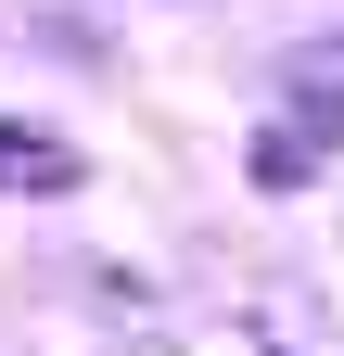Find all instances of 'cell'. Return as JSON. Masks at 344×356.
<instances>
[{
  "instance_id": "6da1fadb",
  "label": "cell",
  "mask_w": 344,
  "mask_h": 356,
  "mask_svg": "<svg viewBox=\"0 0 344 356\" xmlns=\"http://www.w3.org/2000/svg\"><path fill=\"white\" fill-rule=\"evenodd\" d=\"M0 191H77V153L52 140V127L0 115Z\"/></svg>"
},
{
  "instance_id": "7a4b0ae2",
  "label": "cell",
  "mask_w": 344,
  "mask_h": 356,
  "mask_svg": "<svg viewBox=\"0 0 344 356\" xmlns=\"http://www.w3.org/2000/svg\"><path fill=\"white\" fill-rule=\"evenodd\" d=\"M306 165H319V115H293V127H268V153H255V178L281 191V178H306Z\"/></svg>"
}]
</instances>
